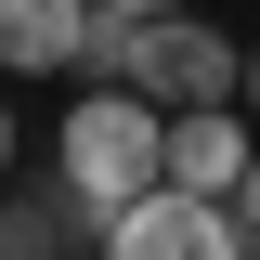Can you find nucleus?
<instances>
[{
  "label": "nucleus",
  "instance_id": "obj_1",
  "mask_svg": "<svg viewBox=\"0 0 260 260\" xmlns=\"http://www.w3.org/2000/svg\"><path fill=\"white\" fill-rule=\"evenodd\" d=\"M52 169L91 195L104 221L143 208V195L169 182V104H156V91H78V117L52 130Z\"/></svg>",
  "mask_w": 260,
  "mask_h": 260
},
{
  "label": "nucleus",
  "instance_id": "obj_2",
  "mask_svg": "<svg viewBox=\"0 0 260 260\" xmlns=\"http://www.w3.org/2000/svg\"><path fill=\"white\" fill-rule=\"evenodd\" d=\"M104 260H260V234H247L234 195H182V182H156L143 208L104 221Z\"/></svg>",
  "mask_w": 260,
  "mask_h": 260
},
{
  "label": "nucleus",
  "instance_id": "obj_3",
  "mask_svg": "<svg viewBox=\"0 0 260 260\" xmlns=\"http://www.w3.org/2000/svg\"><path fill=\"white\" fill-rule=\"evenodd\" d=\"M130 91H156L169 117H182V104H234V91H247V52H234V26L156 13V26H143V78H130Z\"/></svg>",
  "mask_w": 260,
  "mask_h": 260
},
{
  "label": "nucleus",
  "instance_id": "obj_4",
  "mask_svg": "<svg viewBox=\"0 0 260 260\" xmlns=\"http://www.w3.org/2000/svg\"><path fill=\"white\" fill-rule=\"evenodd\" d=\"M78 247H104V208L78 182H26V195H0V260H78Z\"/></svg>",
  "mask_w": 260,
  "mask_h": 260
},
{
  "label": "nucleus",
  "instance_id": "obj_5",
  "mask_svg": "<svg viewBox=\"0 0 260 260\" xmlns=\"http://www.w3.org/2000/svg\"><path fill=\"white\" fill-rule=\"evenodd\" d=\"M247 169H260V117L234 130V104H182L169 117V182L182 195H247Z\"/></svg>",
  "mask_w": 260,
  "mask_h": 260
},
{
  "label": "nucleus",
  "instance_id": "obj_6",
  "mask_svg": "<svg viewBox=\"0 0 260 260\" xmlns=\"http://www.w3.org/2000/svg\"><path fill=\"white\" fill-rule=\"evenodd\" d=\"M91 13H104V0H0V65H13V78H52V65H78Z\"/></svg>",
  "mask_w": 260,
  "mask_h": 260
},
{
  "label": "nucleus",
  "instance_id": "obj_7",
  "mask_svg": "<svg viewBox=\"0 0 260 260\" xmlns=\"http://www.w3.org/2000/svg\"><path fill=\"white\" fill-rule=\"evenodd\" d=\"M143 26H156V13H117V0H104L91 39H78V78H91V91H130V78H143Z\"/></svg>",
  "mask_w": 260,
  "mask_h": 260
},
{
  "label": "nucleus",
  "instance_id": "obj_8",
  "mask_svg": "<svg viewBox=\"0 0 260 260\" xmlns=\"http://www.w3.org/2000/svg\"><path fill=\"white\" fill-rule=\"evenodd\" d=\"M117 13H195V0H117Z\"/></svg>",
  "mask_w": 260,
  "mask_h": 260
},
{
  "label": "nucleus",
  "instance_id": "obj_9",
  "mask_svg": "<svg viewBox=\"0 0 260 260\" xmlns=\"http://www.w3.org/2000/svg\"><path fill=\"white\" fill-rule=\"evenodd\" d=\"M234 208H247V234H260V169H247V195H234Z\"/></svg>",
  "mask_w": 260,
  "mask_h": 260
},
{
  "label": "nucleus",
  "instance_id": "obj_10",
  "mask_svg": "<svg viewBox=\"0 0 260 260\" xmlns=\"http://www.w3.org/2000/svg\"><path fill=\"white\" fill-rule=\"evenodd\" d=\"M247 117H260V39H247Z\"/></svg>",
  "mask_w": 260,
  "mask_h": 260
},
{
  "label": "nucleus",
  "instance_id": "obj_11",
  "mask_svg": "<svg viewBox=\"0 0 260 260\" xmlns=\"http://www.w3.org/2000/svg\"><path fill=\"white\" fill-rule=\"evenodd\" d=\"M0 169H13V117H0Z\"/></svg>",
  "mask_w": 260,
  "mask_h": 260
}]
</instances>
